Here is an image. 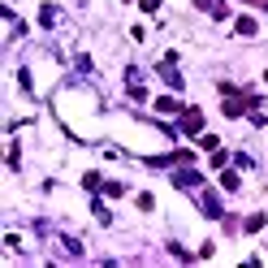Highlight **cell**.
Instances as JSON below:
<instances>
[{
    "label": "cell",
    "instance_id": "2",
    "mask_svg": "<svg viewBox=\"0 0 268 268\" xmlns=\"http://www.w3.org/2000/svg\"><path fill=\"white\" fill-rule=\"evenodd\" d=\"M238 35H255V22H251V18H238Z\"/></svg>",
    "mask_w": 268,
    "mask_h": 268
},
{
    "label": "cell",
    "instance_id": "3",
    "mask_svg": "<svg viewBox=\"0 0 268 268\" xmlns=\"http://www.w3.org/2000/svg\"><path fill=\"white\" fill-rule=\"evenodd\" d=\"M143 9H147V13H156V9H160V0H143Z\"/></svg>",
    "mask_w": 268,
    "mask_h": 268
},
{
    "label": "cell",
    "instance_id": "1",
    "mask_svg": "<svg viewBox=\"0 0 268 268\" xmlns=\"http://www.w3.org/2000/svg\"><path fill=\"white\" fill-rule=\"evenodd\" d=\"M182 126H186V130H191V134H195V130L204 126V117H199V113H186V117H182Z\"/></svg>",
    "mask_w": 268,
    "mask_h": 268
}]
</instances>
